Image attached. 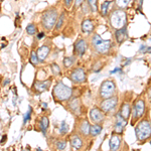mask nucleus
Segmentation results:
<instances>
[{
    "label": "nucleus",
    "instance_id": "58836bf2",
    "mask_svg": "<svg viewBox=\"0 0 151 151\" xmlns=\"http://www.w3.org/2000/svg\"><path fill=\"white\" fill-rule=\"evenodd\" d=\"M7 139V136L6 135H4L3 137H2V139H1V141H0V143L1 144H4V142H5V140Z\"/></svg>",
    "mask_w": 151,
    "mask_h": 151
},
{
    "label": "nucleus",
    "instance_id": "aec40b11",
    "mask_svg": "<svg viewBox=\"0 0 151 151\" xmlns=\"http://www.w3.org/2000/svg\"><path fill=\"white\" fill-rule=\"evenodd\" d=\"M112 4V1H104L103 3L100 5V13L103 17H106L109 13V8H110Z\"/></svg>",
    "mask_w": 151,
    "mask_h": 151
},
{
    "label": "nucleus",
    "instance_id": "5701e85b",
    "mask_svg": "<svg viewBox=\"0 0 151 151\" xmlns=\"http://www.w3.org/2000/svg\"><path fill=\"white\" fill-rule=\"evenodd\" d=\"M90 127H91V125L89 124L87 120L83 121V123L81 124V126H80V131H81V133L83 135L87 136L90 134Z\"/></svg>",
    "mask_w": 151,
    "mask_h": 151
},
{
    "label": "nucleus",
    "instance_id": "f3484780",
    "mask_svg": "<svg viewBox=\"0 0 151 151\" xmlns=\"http://www.w3.org/2000/svg\"><path fill=\"white\" fill-rule=\"evenodd\" d=\"M70 110L74 114H76V115H81V101H80V99L76 98L70 101Z\"/></svg>",
    "mask_w": 151,
    "mask_h": 151
},
{
    "label": "nucleus",
    "instance_id": "6ab92c4d",
    "mask_svg": "<svg viewBox=\"0 0 151 151\" xmlns=\"http://www.w3.org/2000/svg\"><path fill=\"white\" fill-rule=\"evenodd\" d=\"M70 145L73 148L79 150L83 147V139L79 135H74L70 138Z\"/></svg>",
    "mask_w": 151,
    "mask_h": 151
},
{
    "label": "nucleus",
    "instance_id": "a19ab883",
    "mask_svg": "<svg viewBox=\"0 0 151 151\" xmlns=\"http://www.w3.org/2000/svg\"><path fill=\"white\" fill-rule=\"evenodd\" d=\"M9 83V80H6V81H4V84L3 85H6V84H8Z\"/></svg>",
    "mask_w": 151,
    "mask_h": 151
},
{
    "label": "nucleus",
    "instance_id": "2f4dec72",
    "mask_svg": "<svg viewBox=\"0 0 151 151\" xmlns=\"http://www.w3.org/2000/svg\"><path fill=\"white\" fill-rule=\"evenodd\" d=\"M31 113H32V108H31L30 106L28 107V111H27V113L24 115V117H23V124H25L27 121L30 119V116H31Z\"/></svg>",
    "mask_w": 151,
    "mask_h": 151
},
{
    "label": "nucleus",
    "instance_id": "6e6552de",
    "mask_svg": "<svg viewBox=\"0 0 151 151\" xmlns=\"http://www.w3.org/2000/svg\"><path fill=\"white\" fill-rule=\"evenodd\" d=\"M116 105H117L116 97H111V98L105 99V101L101 103V110H103V112H110L115 109Z\"/></svg>",
    "mask_w": 151,
    "mask_h": 151
},
{
    "label": "nucleus",
    "instance_id": "393cba45",
    "mask_svg": "<svg viewBox=\"0 0 151 151\" xmlns=\"http://www.w3.org/2000/svg\"><path fill=\"white\" fill-rule=\"evenodd\" d=\"M37 31V28H36V25L35 23H29L27 26H26V32L28 33L29 35H35Z\"/></svg>",
    "mask_w": 151,
    "mask_h": 151
},
{
    "label": "nucleus",
    "instance_id": "cd10ccee",
    "mask_svg": "<svg viewBox=\"0 0 151 151\" xmlns=\"http://www.w3.org/2000/svg\"><path fill=\"white\" fill-rule=\"evenodd\" d=\"M130 2H131V0H116L117 6H118L119 8H121V9L127 7Z\"/></svg>",
    "mask_w": 151,
    "mask_h": 151
},
{
    "label": "nucleus",
    "instance_id": "f257e3e1",
    "mask_svg": "<svg viewBox=\"0 0 151 151\" xmlns=\"http://www.w3.org/2000/svg\"><path fill=\"white\" fill-rule=\"evenodd\" d=\"M73 95L72 88L68 87L63 82H58L52 90V96L57 101L64 102L70 99Z\"/></svg>",
    "mask_w": 151,
    "mask_h": 151
},
{
    "label": "nucleus",
    "instance_id": "ea45409f",
    "mask_svg": "<svg viewBox=\"0 0 151 151\" xmlns=\"http://www.w3.org/2000/svg\"><path fill=\"white\" fill-rule=\"evenodd\" d=\"M42 107H43V108H45H45H47V104L43 103V104H42Z\"/></svg>",
    "mask_w": 151,
    "mask_h": 151
},
{
    "label": "nucleus",
    "instance_id": "4be33fe9",
    "mask_svg": "<svg viewBox=\"0 0 151 151\" xmlns=\"http://www.w3.org/2000/svg\"><path fill=\"white\" fill-rule=\"evenodd\" d=\"M48 125H50V121H48L47 117H41V119L40 121V130L42 131V133L45 136V134H47Z\"/></svg>",
    "mask_w": 151,
    "mask_h": 151
},
{
    "label": "nucleus",
    "instance_id": "a211bd4d",
    "mask_svg": "<svg viewBox=\"0 0 151 151\" xmlns=\"http://www.w3.org/2000/svg\"><path fill=\"white\" fill-rule=\"evenodd\" d=\"M48 53H50V47H47V45H42V47H40L37 50V52H36V55H37V58H38V60H40V63H42L43 60L47 58Z\"/></svg>",
    "mask_w": 151,
    "mask_h": 151
},
{
    "label": "nucleus",
    "instance_id": "1a4fd4ad",
    "mask_svg": "<svg viewBox=\"0 0 151 151\" xmlns=\"http://www.w3.org/2000/svg\"><path fill=\"white\" fill-rule=\"evenodd\" d=\"M145 112V103L143 100H138L133 107V118H140Z\"/></svg>",
    "mask_w": 151,
    "mask_h": 151
},
{
    "label": "nucleus",
    "instance_id": "0eeeda50",
    "mask_svg": "<svg viewBox=\"0 0 151 151\" xmlns=\"http://www.w3.org/2000/svg\"><path fill=\"white\" fill-rule=\"evenodd\" d=\"M70 80L73 83H75V84H81V83H84L86 81V74H85L84 70L81 69V68L75 69L72 73H70Z\"/></svg>",
    "mask_w": 151,
    "mask_h": 151
},
{
    "label": "nucleus",
    "instance_id": "39448f33",
    "mask_svg": "<svg viewBox=\"0 0 151 151\" xmlns=\"http://www.w3.org/2000/svg\"><path fill=\"white\" fill-rule=\"evenodd\" d=\"M135 134L137 140L144 141L151 136V123L148 121H141V122L136 126Z\"/></svg>",
    "mask_w": 151,
    "mask_h": 151
},
{
    "label": "nucleus",
    "instance_id": "412c9836",
    "mask_svg": "<svg viewBox=\"0 0 151 151\" xmlns=\"http://www.w3.org/2000/svg\"><path fill=\"white\" fill-rule=\"evenodd\" d=\"M130 113H131L130 105H129L128 103H125L122 106V108H121V111H120L121 116H122L124 119L127 120V119L129 118V116H130Z\"/></svg>",
    "mask_w": 151,
    "mask_h": 151
},
{
    "label": "nucleus",
    "instance_id": "b1692460",
    "mask_svg": "<svg viewBox=\"0 0 151 151\" xmlns=\"http://www.w3.org/2000/svg\"><path fill=\"white\" fill-rule=\"evenodd\" d=\"M102 131V126L99 124H94L90 127V134L92 136H98Z\"/></svg>",
    "mask_w": 151,
    "mask_h": 151
},
{
    "label": "nucleus",
    "instance_id": "79ce46f5",
    "mask_svg": "<svg viewBox=\"0 0 151 151\" xmlns=\"http://www.w3.org/2000/svg\"><path fill=\"white\" fill-rule=\"evenodd\" d=\"M150 145H151V141H150Z\"/></svg>",
    "mask_w": 151,
    "mask_h": 151
},
{
    "label": "nucleus",
    "instance_id": "e433bc0d",
    "mask_svg": "<svg viewBox=\"0 0 151 151\" xmlns=\"http://www.w3.org/2000/svg\"><path fill=\"white\" fill-rule=\"evenodd\" d=\"M117 73H121V69H119V68H116L115 70H111L110 74H111V75H114V74H117Z\"/></svg>",
    "mask_w": 151,
    "mask_h": 151
},
{
    "label": "nucleus",
    "instance_id": "7c9ffc66",
    "mask_svg": "<svg viewBox=\"0 0 151 151\" xmlns=\"http://www.w3.org/2000/svg\"><path fill=\"white\" fill-rule=\"evenodd\" d=\"M30 63H31V64H32L33 65H38V63H40V60H38V58H37V55H36V52H35L31 53Z\"/></svg>",
    "mask_w": 151,
    "mask_h": 151
},
{
    "label": "nucleus",
    "instance_id": "c756f323",
    "mask_svg": "<svg viewBox=\"0 0 151 151\" xmlns=\"http://www.w3.org/2000/svg\"><path fill=\"white\" fill-rule=\"evenodd\" d=\"M74 63H75V58L73 57H67L64 60V65L65 68H70V65H74Z\"/></svg>",
    "mask_w": 151,
    "mask_h": 151
},
{
    "label": "nucleus",
    "instance_id": "4468645a",
    "mask_svg": "<svg viewBox=\"0 0 151 151\" xmlns=\"http://www.w3.org/2000/svg\"><path fill=\"white\" fill-rule=\"evenodd\" d=\"M121 142H122V139L119 135H112V137L110 138V141H109V147H110L111 150H118L121 146Z\"/></svg>",
    "mask_w": 151,
    "mask_h": 151
},
{
    "label": "nucleus",
    "instance_id": "2eb2a0df",
    "mask_svg": "<svg viewBox=\"0 0 151 151\" xmlns=\"http://www.w3.org/2000/svg\"><path fill=\"white\" fill-rule=\"evenodd\" d=\"M94 23L91 19L87 18V19H84L82 22V31L86 35H90L94 31Z\"/></svg>",
    "mask_w": 151,
    "mask_h": 151
},
{
    "label": "nucleus",
    "instance_id": "f704fd0d",
    "mask_svg": "<svg viewBox=\"0 0 151 151\" xmlns=\"http://www.w3.org/2000/svg\"><path fill=\"white\" fill-rule=\"evenodd\" d=\"M84 1H85V0H75V2H74V8L77 9V8H79V7H81L82 4L84 3Z\"/></svg>",
    "mask_w": 151,
    "mask_h": 151
},
{
    "label": "nucleus",
    "instance_id": "9d476101",
    "mask_svg": "<svg viewBox=\"0 0 151 151\" xmlns=\"http://www.w3.org/2000/svg\"><path fill=\"white\" fill-rule=\"evenodd\" d=\"M87 50V42L85 40H78L77 42L75 43V53L78 55L79 57H83L86 52Z\"/></svg>",
    "mask_w": 151,
    "mask_h": 151
},
{
    "label": "nucleus",
    "instance_id": "c85d7f7f",
    "mask_svg": "<svg viewBox=\"0 0 151 151\" xmlns=\"http://www.w3.org/2000/svg\"><path fill=\"white\" fill-rule=\"evenodd\" d=\"M68 131H69V125L65 123V121H63L60 127V135H65V133H68Z\"/></svg>",
    "mask_w": 151,
    "mask_h": 151
},
{
    "label": "nucleus",
    "instance_id": "f8f14e48",
    "mask_svg": "<svg viewBox=\"0 0 151 151\" xmlns=\"http://www.w3.org/2000/svg\"><path fill=\"white\" fill-rule=\"evenodd\" d=\"M90 118L91 120L95 123H100L103 121L104 119V114L102 110H100L99 108H93L90 111Z\"/></svg>",
    "mask_w": 151,
    "mask_h": 151
},
{
    "label": "nucleus",
    "instance_id": "a878e982",
    "mask_svg": "<svg viewBox=\"0 0 151 151\" xmlns=\"http://www.w3.org/2000/svg\"><path fill=\"white\" fill-rule=\"evenodd\" d=\"M64 22H65V13L63 12V13L60 14V15L58 16V18L57 24H55V29H57V30H60V29L62 28Z\"/></svg>",
    "mask_w": 151,
    "mask_h": 151
},
{
    "label": "nucleus",
    "instance_id": "c9c22d12",
    "mask_svg": "<svg viewBox=\"0 0 151 151\" xmlns=\"http://www.w3.org/2000/svg\"><path fill=\"white\" fill-rule=\"evenodd\" d=\"M75 2V0H65V8H68V9H70V7H72L73 5V3Z\"/></svg>",
    "mask_w": 151,
    "mask_h": 151
},
{
    "label": "nucleus",
    "instance_id": "bb28decb",
    "mask_svg": "<svg viewBox=\"0 0 151 151\" xmlns=\"http://www.w3.org/2000/svg\"><path fill=\"white\" fill-rule=\"evenodd\" d=\"M89 3L90 7H91L92 12H97L98 11V0H87Z\"/></svg>",
    "mask_w": 151,
    "mask_h": 151
},
{
    "label": "nucleus",
    "instance_id": "dca6fc26",
    "mask_svg": "<svg viewBox=\"0 0 151 151\" xmlns=\"http://www.w3.org/2000/svg\"><path fill=\"white\" fill-rule=\"evenodd\" d=\"M50 84H52L50 80H47V81H40V82H36L35 84V88L38 93H42V92H45L50 89Z\"/></svg>",
    "mask_w": 151,
    "mask_h": 151
},
{
    "label": "nucleus",
    "instance_id": "20e7f679",
    "mask_svg": "<svg viewBox=\"0 0 151 151\" xmlns=\"http://www.w3.org/2000/svg\"><path fill=\"white\" fill-rule=\"evenodd\" d=\"M92 45H93V47L97 52L106 55L111 50L112 41L109 40H102L101 36L95 33L93 37H92Z\"/></svg>",
    "mask_w": 151,
    "mask_h": 151
},
{
    "label": "nucleus",
    "instance_id": "f03ea898",
    "mask_svg": "<svg viewBox=\"0 0 151 151\" xmlns=\"http://www.w3.org/2000/svg\"><path fill=\"white\" fill-rule=\"evenodd\" d=\"M58 18V10L55 8H50L47 9L45 13L41 16V24H42V27L47 30H52L55 27V24H57Z\"/></svg>",
    "mask_w": 151,
    "mask_h": 151
},
{
    "label": "nucleus",
    "instance_id": "4c0bfd02",
    "mask_svg": "<svg viewBox=\"0 0 151 151\" xmlns=\"http://www.w3.org/2000/svg\"><path fill=\"white\" fill-rule=\"evenodd\" d=\"M43 36H45V32H40L37 35V36H36V37H37V40H41V38H42Z\"/></svg>",
    "mask_w": 151,
    "mask_h": 151
},
{
    "label": "nucleus",
    "instance_id": "37998d69",
    "mask_svg": "<svg viewBox=\"0 0 151 151\" xmlns=\"http://www.w3.org/2000/svg\"><path fill=\"white\" fill-rule=\"evenodd\" d=\"M0 1H2V0H0Z\"/></svg>",
    "mask_w": 151,
    "mask_h": 151
},
{
    "label": "nucleus",
    "instance_id": "423d86ee",
    "mask_svg": "<svg viewBox=\"0 0 151 151\" xmlns=\"http://www.w3.org/2000/svg\"><path fill=\"white\" fill-rule=\"evenodd\" d=\"M115 90L116 85L113 81H110V80L104 81L101 84V87H100V96L103 99L111 98L115 93Z\"/></svg>",
    "mask_w": 151,
    "mask_h": 151
},
{
    "label": "nucleus",
    "instance_id": "9b49d317",
    "mask_svg": "<svg viewBox=\"0 0 151 151\" xmlns=\"http://www.w3.org/2000/svg\"><path fill=\"white\" fill-rule=\"evenodd\" d=\"M126 124H127V120L124 119L121 114H117L116 115V123H115V132L118 134H121L123 132L124 128H125Z\"/></svg>",
    "mask_w": 151,
    "mask_h": 151
},
{
    "label": "nucleus",
    "instance_id": "72a5a7b5",
    "mask_svg": "<svg viewBox=\"0 0 151 151\" xmlns=\"http://www.w3.org/2000/svg\"><path fill=\"white\" fill-rule=\"evenodd\" d=\"M67 146V142L65 141H58V144H57V148L58 150H64Z\"/></svg>",
    "mask_w": 151,
    "mask_h": 151
},
{
    "label": "nucleus",
    "instance_id": "473e14b6",
    "mask_svg": "<svg viewBox=\"0 0 151 151\" xmlns=\"http://www.w3.org/2000/svg\"><path fill=\"white\" fill-rule=\"evenodd\" d=\"M52 73L55 74V76L58 75L60 73V67L57 65V64H52Z\"/></svg>",
    "mask_w": 151,
    "mask_h": 151
},
{
    "label": "nucleus",
    "instance_id": "ddd939ff",
    "mask_svg": "<svg viewBox=\"0 0 151 151\" xmlns=\"http://www.w3.org/2000/svg\"><path fill=\"white\" fill-rule=\"evenodd\" d=\"M115 37L118 43H122L128 38V32H127V25H125L122 28L116 29Z\"/></svg>",
    "mask_w": 151,
    "mask_h": 151
},
{
    "label": "nucleus",
    "instance_id": "7ed1b4c3",
    "mask_svg": "<svg viewBox=\"0 0 151 151\" xmlns=\"http://www.w3.org/2000/svg\"><path fill=\"white\" fill-rule=\"evenodd\" d=\"M110 24L114 29L122 28L127 25V15L125 11L119 8L112 12L110 15Z\"/></svg>",
    "mask_w": 151,
    "mask_h": 151
}]
</instances>
